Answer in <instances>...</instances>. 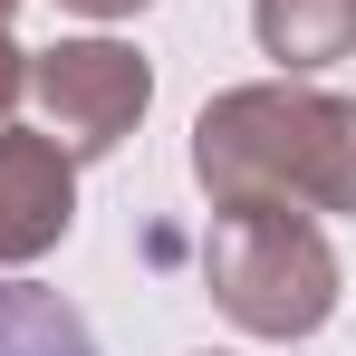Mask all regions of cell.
<instances>
[{"mask_svg":"<svg viewBox=\"0 0 356 356\" xmlns=\"http://www.w3.org/2000/svg\"><path fill=\"white\" fill-rule=\"evenodd\" d=\"M193 183L212 202L356 212V97L308 77H250L193 116Z\"/></svg>","mask_w":356,"mask_h":356,"instance_id":"6da1fadb","label":"cell"},{"mask_svg":"<svg viewBox=\"0 0 356 356\" xmlns=\"http://www.w3.org/2000/svg\"><path fill=\"white\" fill-rule=\"evenodd\" d=\"M202 289L232 318L241 337L260 347H298L337 318L347 270L318 232V212L289 202H212V232H202Z\"/></svg>","mask_w":356,"mask_h":356,"instance_id":"7a4b0ae2","label":"cell"},{"mask_svg":"<svg viewBox=\"0 0 356 356\" xmlns=\"http://www.w3.org/2000/svg\"><path fill=\"white\" fill-rule=\"evenodd\" d=\"M39 125L58 135L77 164H97V154H116L125 135L145 125L154 106V58L145 49H125V39H58V49H39L29 58V87H19Z\"/></svg>","mask_w":356,"mask_h":356,"instance_id":"3957f363","label":"cell"},{"mask_svg":"<svg viewBox=\"0 0 356 356\" xmlns=\"http://www.w3.org/2000/svg\"><path fill=\"white\" fill-rule=\"evenodd\" d=\"M77 222V154L49 125H0V270L49 260Z\"/></svg>","mask_w":356,"mask_h":356,"instance_id":"277c9868","label":"cell"},{"mask_svg":"<svg viewBox=\"0 0 356 356\" xmlns=\"http://www.w3.org/2000/svg\"><path fill=\"white\" fill-rule=\"evenodd\" d=\"M250 39L280 77H318L356 58V0H250Z\"/></svg>","mask_w":356,"mask_h":356,"instance_id":"5b68a950","label":"cell"},{"mask_svg":"<svg viewBox=\"0 0 356 356\" xmlns=\"http://www.w3.org/2000/svg\"><path fill=\"white\" fill-rule=\"evenodd\" d=\"M0 356H97V327H87L58 289L0 270Z\"/></svg>","mask_w":356,"mask_h":356,"instance_id":"8992f818","label":"cell"},{"mask_svg":"<svg viewBox=\"0 0 356 356\" xmlns=\"http://www.w3.org/2000/svg\"><path fill=\"white\" fill-rule=\"evenodd\" d=\"M19 87H29V49H10V29H0V125L19 106Z\"/></svg>","mask_w":356,"mask_h":356,"instance_id":"52a82bcc","label":"cell"},{"mask_svg":"<svg viewBox=\"0 0 356 356\" xmlns=\"http://www.w3.org/2000/svg\"><path fill=\"white\" fill-rule=\"evenodd\" d=\"M58 10H77V19H135V10H154V0H58Z\"/></svg>","mask_w":356,"mask_h":356,"instance_id":"ba28073f","label":"cell"},{"mask_svg":"<svg viewBox=\"0 0 356 356\" xmlns=\"http://www.w3.org/2000/svg\"><path fill=\"white\" fill-rule=\"evenodd\" d=\"M10 10H19V0H0V29H10Z\"/></svg>","mask_w":356,"mask_h":356,"instance_id":"9c48e42d","label":"cell"},{"mask_svg":"<svg viewBox=\"0 0 356 356\" xmlns=\"http://www.w3.org/2000/svg\"><path fill=\"white\" fill-rule=\"evenodd\" d=\"M202 356H232V347H202Z\"/></svg>","mask_w":356,"mask_h":356,"instance_id":"30bf717a","label":"cell"}]
</instances>
